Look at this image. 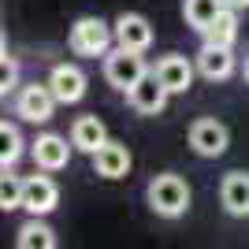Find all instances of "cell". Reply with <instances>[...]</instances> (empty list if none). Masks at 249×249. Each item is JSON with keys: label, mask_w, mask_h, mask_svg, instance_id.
Masks as SVG:
<instances>
[{"label": "cell", "mask_w": 249, "mask_h": 249, "mask_svg": "<svg viewBox=\"0 0 249 249\" xmlns=\"http://www.w3.org/2000/svg\"><path fill=\"white\" fill-rule=\"evenodd\" d=\"M145 197H149V208H153L156 216L178 219V216H186V208H190V201H194V194H190V182H186L182 175L164 171V175H156L153 182H149Z\"/></svg>", "instance_id": "obj_1"}, {"label": "cell", "mask_w": 249, "mask_h": 249, "mask_svg": "<svg viewBox=\"0 0 249 249\" xmlns=\"http://www.w3.org/2000/svg\"><path fill=\"white\" fill-rule=\"evenodd\" d=\"M149 71L153 67L145 63V56L134 52V49H123V45L108 49V56H104V82L112 86V89H119V93H130Z\"/></svg>", "instance_id": "obj_2"}, {"label": "cell", "mask_w": 249, "mask_h": 249, "mask_svg": "<svg viewBox=\"0 0 249 249\" xmlns=\"http://www.w3.org/2000/svg\"><path fill=\"white\" fill-rule=\"evenodd\" d=\"M112 41H115V26H108L101 15H82L71 26V34H67L71 52L74 56H89V60H97V56L104 60L108 49H112Z\"/></svg>", "instance_id": "obj_3"}, {"label": "cell", "mask_w": 249, "mask_h": 249, "mask_svg": "<svg viewBox=\"0 0 249 249\" xmlns=\"http://www.w3.org/2000/svg\"><path fill=\"white\" fill-rule=\"evenodd\" d=\"M56 104L60 101H56L49 82H30V86H19V93H15V115L26 123H49Z\"/></svg>", "instance_id": "obj_4"}, {"label": "cell", "mask_w": 249, "mask_h": 249, "mask_svg": "<svg viewBox=\"0 0 249 249\" xmlns=\"http://www.w3.org/2000/svg\"><path fill=\"white\" fill-rule=\"evenodd\" d=\"M231 145V130L227 123H219V119H212V115H205V119H197V123L190 126V149L197 156H208V160H216V156H223Z\"/></svg>", "instance_id": "obj_5"}, {"label": "cell", "mask_w": 249, "mask_h": 249, "mask_svg": "<svg viewBox=\"0 0 249 249\" xmlns=\"http://www.w3.org/2000/svg\"><path fill=\"white\" fill-rule=\"evenodd\" d=\"M167 97H171V89L160 82V74H156V71H149L145 78L126 93V104H130L138 115H160L167 108Z\"/></svg>", "instance_id": "obj_6"}, {"label": "cell", "mask_w": 249, "mask_h": 249, "mask_svg": "<svg viewBox=\"0 0 249 249\" xmlns=\"http://www.w3.org/2000/svg\"><path fill=\"white\" fill-rule=\"evenodd\" d=\"M194 63H197V74L208 78V82H227L231 74H234V67H238L231 45H212V41L201 45V52L194 56Z\"/></svg>", "instance_id": "obj_7"}, {"label": "cell", "mask_w": 249, "mask_h": 249, "mask_svg": "<svg viewBox=\"0 0 249 249\" xmlns=\"http://www.w3.org/2000/svg\"><path fill=\"white\" fill-rule=\"evenodd\" d=\"M71 153H74V142H67L60 134H41L30 145V156L41 171H63V167L71 164Z\"/></svg>", "instance_id": "obj_8"}, {"label": "cell", "mask_w": 249, "mask_h": 249, "mask_svg": "<svg viewBox=\"0 0 249 249\" xmlns=\"http://www.w3.org/2000/svg\"><path fill=\"white\" fill-rule=\"evenodd\" d=\"M49 86L60 104H78L86 97V71L78 63H56L49 71Z\"/></svg>", "instance_id": "obj_9"}, {"label": "cell", "mask_w": 249, "mask_h": 249, "mask_svg": "<svg viewBox=\"0 0 249 249\" xmlns=\"http://www.w3.org/2000/svg\"><path fill=\"white\" fill-rule=\"evenodd\" d=\"M89 160H93V171H97V175H101V178H112V182H115V178H126V175H130V164H134L130 149H126L123 142H112V138H108V142H104Z\"/></svg>", "instance_id": "obj_10"}, {"label": "cell", "mask_w": 249, "mask_h": 249, "mask_svg": "<svg viewBox=\"0 0 249 249\" xmlns=\"http://www.w3.org/2000/svg\"><path fill=\"white\" fill-rule=\"evenodd\" d=\"M112 26H115V45H123V49L145 52L153 45V22L145 15H138V11H123Z\"/></svg>", "instance_id": "obj_11"}, {"label": "cell", "mask_w": 249, "mask_h": 249, "mask_svg": "<svg viewBox=\"0 0 249 249\" xmlns=\"http://www.w3.org/2000/svg\"><path fill=\"white\" fill-rule=\"evenodd\" d=\"M156 74H160V82L171 89V93H186L190 86H194V74H197V63H190L182 52H167V56H160L153 67Z\"/></svg>", "instance_id": "obj_12"}, {"label": "cell", "mask_w": 249, "mask_h": 249, "mask_svg": "<svg viewBox=\"0 0 249 249\" xmlns=\"http://www.w3.org/2000/svg\"><path fill=\"white\" fill-rule=\"evenodd\" d=\"M56 205H60V186H56L49 175H30V178H26L22 208H26L30 216H49Z\"/></svg>", "instance_id": "obj_13"}, {"label": "cell", "mask_w": 249, "mask_h": 249, "mask_svg": "<svg viewBox=\"0 0 249 249\" xmlns=\"http://www.w3.org/2000/svg\"><path fill=\"white\" fill-rule=\"evenodd\" d=\"M219 205H223L227 216H238V219L249 216V171L223 175V182H219Z\"/></svg>", "instance_id": "obj_14"}, {"label": "cell", "mask_w": 249, "mask_h": 249, "mask_svg": "<svg viewBox=\"0 0 249 249\" xmlns=\"http://www.w3.org/2000/svg\"><path fill=\"white\" fill-rule=\"evenodd\" d=\"M71 142H74V149H78V153L93 156L97 149L108 142V126H104L97 115H78V119L71 123Z\"/></svg>", "instance_id": "obj_15"}, {"label": "cell", "mask_w": 249, "mask_h": 249, "mask_svg": "<svg viewBox=\"0 0 249 249\" xmlns=\"http://www.w3.org/2000/svg\"><path fill=\"white\" fill-rule=\"evenodd\" d=\"M15 246L19 249H56V231L41 223V216H30L15 231Z\"/></svg>", "instance_id": "obj_16"}, {"label": "cell", "mask_w": 249, "mask_h": 249, "mask_svg": "<svg viewBox=\"0 0 249 249\" xmlns=\"http://www.w3.org/2000/svg\"><path fill=\"white\" fill-rule=\"evenodd\" d=\"M227 8V0H182V15H186V26L190 30L205 34L212 22H216V15Z\"/></svg>", "instance_id": "obj_17"}, {"label": "cell", "mask_w": 249, "mask_h": 249, "mask_svg": "<svg viewBox=\"0 0 249 249\" xmlns=\"http://www.w3.org/2000/svg\"><path fill=\"white\" fill-rule=\"evenodd\" d=\"M201 37L212 41V45H234V41H238V8H231V4H227V8L216 15V22H212Z\"/></svg>", "instance_id": "obj_18"}, {"label": "cell", "mask_w": 249, "mask_h": 249, "mask_svg": "<svg viewBox=\"0 0 249 249\" xmlns=\"http://www.w3.org/2000/svg\"><path fill=\"white\" fill-rule=\"evenodd\" d=\"M19 156H22V134H19V126L8 123V119H0V167L11 171Z\"/></svg>", "instance_id": "obj_19"}, {"label": "cell", "mask_w": 249, "mask_h": 249, "mask_svg": "<svg viewBox=\"0 0 249 249\" xmlns=\"http://www.w3.org/2000/svg\"><path fill=\"white\" fill-rule=\"evenodd\" d=\"M19 93V60L8 52V41H4V52H0V97Z\"/></svg>", "instance_id": "obj_20"}, {"label": "cell", "mask_w": 249, "mask_h": 249, "mask_svg": "<svg viewBox=\"0 0 249 249\" xmlns=\"http://www.w3.org/2000/svg\"><path fill=\"white\" fill-rule=\"evenodd\" d=\"M22 190H26V178L4 171V178H0V208H4V212L22 208Z\"/></svg>", "instance_id": "obj_21"}, {"label": "cell", "mask_w": 249, "mask_h": 249, "mask_svg": "<svg viewBox=\"0 0 249 249\" xmlns=\"http://www.w3.org/2000/svg\"><path fill=\"white\" fill-rule=\"evenodd\" d=\"M227 4H231V8H238V11H242V8H249V0H227Z\"/></svg>", "instance_id": "obj_22"}, {"label": "cell", "mask_w": 249, "mask_h": 249, "mask_svg": "<svg viewBox=\"0 0 249 249\" xmlns=\"http://www.w3.org/2000/svg\"><path fill=\"white\" fill-rule=\"evenodd\" d=\"M242 78H246V86H249V56H246V63H242Z\"/></svg>", "instance_id": "obj_23"}]
</instances>
